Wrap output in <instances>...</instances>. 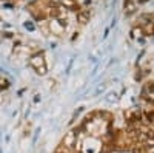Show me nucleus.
Instances as JSON below:
<instances>
[{
	"label": "nucleus",
	"instance_id": "obj_1",
	"mask_svg": "<svg viewBox=\"0 0 154 153\" xmlns=\"http://www.w3.org/2000/svg\"><path fill=\"white\" fill-rule=\"evenodd\" d=\"M31 67L38 73V74H45L46 73V63H45V59H43V54H35L31 57L29 60Z\"/></svg>",
	"mask_w": 154,
	"mask_h": 153
},
{
	"label": "nucleus",
	"instance_id": "obj_2",
	"mask_svg": "<svg viewBox=\"0 0 154 153\" xmlns=\"http://www.w3.org/2000/svg\"><path fill=\"white\" fill-rule=\"evenodd\" d=\"M148 94L149 99H154V82H148L143 88V96Z\"/></svg>",
	"mask_w": 154,
	"mask_h": 153
},
{
	"label": "nucleus",
	"instance_id": "obj_3",
	"mask_svg": "<svg viewBox=\"0 0 154 153\" xmlns=\"http://www.w3.org/2000/svg\"><path fill=\"white\" fill-rule=\"evenodd\" d=\"M77 19L80 20V23H86L88 19H89V12H88V11H80V12H77Z\"/></svg>",
	"mask_w": 154,
	"mask_h": 153
},
{
	"label": "nucleus",
	"instance_id": "obj_4",
	"mask_svg": "<svg viewBox=\"0 0 154 153\" xmlns=\"http://www.w3.org/2000/svg\"><path fill=\"white\" fill-rule=\"evenodd\" d=\"M134 9H136V5H134L133 0H126V2H125V11H126V14L134 12Z\"/></svg>",
	"mask_w": 154,
	"mask_h": 153
},
{
	"label": "nucleus",
	"instance_id": "obj_5",
	"mask_svg": "<svg viewBox=\"0 0 154 153\" xmlns=\"http://www.w3.org/2000/svg\"><path fill=\"white\" fill-rule=\"evenodd\" d=\"M25 28H28L29 31H32V30H34V25H32L31 22H26V23H25Z\"/></svg>",
	"mask_w": 154,
	"mask_h": 153
},
{
	"label": "nucleus",
	"instance_id": "obj_6",
	"mask_svg": "<svg viewBox=\"0 0 154 153\" xmlns=\"http://www.w3.org/2000/svg\"><path fill=\"white\" fill-rule=\"evenodd\" d=\"M146 119L148 121H154V111L152 113H146Z\"/></svg>",
	"mask_w": 154,
	"mask_h": 153
},
{
	"label": "nucleus",
	"instance_id": "obj_7",
	"mask_svg": "<svg viewBox=\"0 0 154 153\" xmlns=\"http://www.w3.org/2000/svg\"><path fill=\"white\" fill-rule=\"evenodd\" d=\"M149 153H154V147H151V150H149Z\"/></svg>",
	"mask_w": 154,
	"mask_h": 153
},
{
	"label": "nucleus",
	"instance_id": "obj_8",
	"mask_svg": "<svg viewBox=\"0 0 154 153\" xmlns=\"http://www.w3.org/2000/svg\"><path fill=\"white\" fill-rule=\"evenodd\" d=\"M139 2H140V3H143V2H146V0H139Z\"/></svg>",
	"mask_w": 154,
	"mask_h": 153
}]
</instances>
